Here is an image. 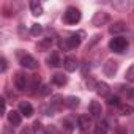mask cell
<instances>
[{
  "instance_id": "cell-1",
  "label": "cell",
  "mask_w": 134,
  "mask_h": 134,
  "mask_svg": "<svg viewBox=\"0 0 134 134\" xmlns=\"http://www.w3.org/2000/svg\"><path fill=\"white\" fill-rule=\"evenodd\" d=\"M84 32H77V33H70L66 38H63L62 41H60V46H62V49H65V51H71V49H76V47H79V44L82 43V38H84Z\"/></svg>"
},
{
  "instance_id": "cell-2",
  "label": "cell",
  "mask_w": 134,
  "mask_h": 134,
  "mask_svg": "<svg viewBox=\"0 0 134 134\" xmlns=\"http://www.w3.org/2000/svg\"><path fill=\"white\" fill-rule=\"evenodd\" d=\"M81 11L76 8V7H68L66 11L63 13V22L68 24V25H74L81 21Z\"/></svg>"
},
{
  "instance_id": "cell-3",
  "label": "cell",
  "mask_w": 134,
  "mask_h": 134,
  "mask_svg": "<svg viewBox=\"0 0 134 134\" xmlns=\"http://www.w3.org/2000/svg\"><path fill=\"white\" fill-rule=\"evenodd\" d=\"M128 47V40L123 38V36H115L109 41V49L112 52H117V54H121L125 52V49Z\"/></svg>"
},
{
  "instance_id": "cell-4",
  "label": "cell",
  "mask_w": 134,
  "mask_h": 134,
  "mask_svg": "<svg viewBox=\"0 0 134 134\" xmlns=\"http://www.w3.org/2000/svg\"><path fill=\"white\" fill-rule=\"evenodd\" d=\"M14 84H16V88L18 90H25L29 88V76L25 73H18L16 77H14Z\"/></svg>"
},
{
  "instance_id": "cell-5",
  "label": "cell",
  "mask_w": 134,
  "mask_h": 134,
  "mask_svg": "<svg viewBox=\"0 0 134 134\" xmlns=\"http://www.w3.org/2000/svg\"><path fill=\"white\" fill-rule=\"evenodd\" d=\"M19 63H21V66H24V68H27V70H36V66H38V62L32 55H29V54L22 55Z\"/></svg>"
},
{
  "instance_id": "cell-6",
  "label": "cell",
  "mask_w": 134,
  "mask_h": 134,
  "mask_svg": "<svg viewBox=\"0 0 134 134\" xmlns=\"http://www.w3.org/2000/svg\"><path fill=\"white\" fill-rule=\"evenodd\" d=\"M107 22H109V14H107L106 11H98V13H95L93 19H92V24H93L95 27H101V25H104V24H107Z\"/></svg>"
},
{
  "instance_id": "cell-7",
  "label": "cell",
  "mask_w": 134,
  "mask_h": 134,
  "mask_svg": "<svg viewBox=\"0 0 134 134\" xmlns=\"http://www.w3.org/2000/svg\"><path fill=\"white\" fill-rule=\"evenodd\" d=\"M117 68H118V65H117L115 60H107L104 63V66H103V71H104V74L107 77H114L115 73H117Z\"/></svg>"
},
{
  "instance_id": "cell-8",
  "label": "cell",
  "mask_w": 134,
  "mask_h": 134,
  "mask_svg": "<svg viewBox=\"0 0 134 134\" xmlns=\"http://www.w3.org/2000/svg\"><path fill=\"white\" fill-rule=\"evenodd\" d=\"M77 58L76 57H73V55H66L65 57V60H63V66H65V70L68 71V73H73V71H76V68H77Z\"/></svg>"
},
{
  "instance_id": "cell-9",
  "label": "cell",
  "mask_w": 134,
  "mask_h": 134,
  "mask_svg": "<svg viewBox=\"0 0 134 134\" xmlns=\"http://www.w3.org/2000/svg\"><path fill=\"white\" fill-rule=\"evenodd\" d=\"M88 112H90V117H92V118L99 120V118H101V114H103L101 104H99L98 101H92L90 106H88Z\"/></svg>"
},
{
  "instance_id": "cell-10",
  "label": "cell",
  "mask_w": 134,
  "mask_h": 134,
  "mask_svg": "<svg viewBox=\"0 0 134 134\" xmlns=\"http://www.w3.org/2000/svg\"><path fill=\"white\" fill-rule=\"evenodd\" d=\"M19 112L24 117H32L33 115V107H32V104L29 101H21L19 103Z\"/></svg>"
},
{
  "instance_id": "cell-11",
  "label": "cell",
  "mask_w": 134,
  "mask_h": 134,
  "mask_svg": "<svg viewBox=\"0 0 134 134\" xmlns=\"http://www.w3.org/2000/svg\"><path fill=\"white\" fill-rule=\"evenodd\" d=\"M77 126L81 131H88V128L92 126V118L88 115H79L77 118Z\"/></svg>"
},
{
  "instance_id": "cell-12",
  "label": "cell",
  "mask_w": 134,
  "mask_h": 134,
  "mask_svg": "<svg viewBox=\"0 0 134 134\" xmlns=\"http://www.w3.org/2000/svg\"><path fill=\"white\" fill-rule=\"evenodd\" d=\"M47 65L52 66V68H58V66L62 65V62H60V55H58L57 51H52V52L49 54V57H47Z\"/></svg>"
},
{
  "instance_id": "cell-13",
  "label": "cell",
  "mask_w": 134,
  "mask_h": 134,
  "mask_svg": "<svg viewBox=\"0 0 134 134\" xmlns=\"http://www.w3.org/2000/svg\"><path fill=\"white\" fill-rule=\"evenodd\" d=\"M125 30H126V24H125V22H121V21H118V22H115L114 25H110V27H109V32H110L112 35L123 33Z\"/></svg>"
},
{
  "instance_id": "cell-14",
  "label": "cell",
  "mask_w": 134,
  "mask_h": 134,
  "mask_svg": "<svg viewBox=\"0 0 134 134\" xmlns=\"http://www.w3.org/2000/svg\"><path fill=\"white\" fill-rule=\"evenodd\" d=\"M8 121H10V125H13V126L21 125V112H18V110H10V112H8Z\"/></svg>"
},
{
  "instance_id": "cell-15",
  "label": "cell",
  "mask_w": 134,
  "mask_h": 134,
  "mask_svg": "<svg viewBox=\"0 0 134 134\" xmlns=\"http://www.w3.org/2000/svg\"><path fill=\"white\" fill-rule=\"evenodd\" d=\"M30 10L33 16H41L43 14V5L38 2V0H32L30 2Z\"/></svg>"
},
{
  "instance_id": "cell-16",
  "label": "cell",
  "mask_w": 134,
  "mask_h": 134,
  "mask_svg": "<svg viewBox=\"0 0 134 134\" xmlns=\"http://www.w3.org/2000/svg\"><path fill=\"white\" fill-rule=\"evenodd\" d=\"M118 112H120L121 115H125V117H128V115H132V114H134V107H132L131 104H126V103H121V104L118 106Z\"/></svg>"
},
{
  "instance_id": "cell-17",
  "label": "cell",
  "mask_w": 134,
  "mask_h": 134,
  "mask_svg": "<svg viewBox=\"0 0 134 134\" xmlns=\"http://www.w3.org/2000/svg\"><path fill=\"white\" fill-rule=\"evenodd\" d=\"M52 82L55 85H58V87H63L66 82H68V77H66L65 74H62V73H57V74L52 76Z\"/></svg>"
},
{
  "instance_id": "cell-18",
  "label": "cell",
  "mask_w": 134,
  "mask_h": 134,
  "mask_svg": "<svg viewBox=\"0 0 134 134\" xmlns=\"http://www.w3.org/2000/svg\"><path fill=\"white\" fill-rule=\"evenodd\" d=\"M96 93L99 95V96H109V85L106 84V82H98V85H96Z\"/></svg>"
},
{
  "instance_id": "cell-19",
  "label": "cell",
  "mask_w": 134,
  "mask_h": 134,
  "mask_svg": "<svg viewBox=\"0 0 134 134\" xmlns=\"http://www.w3.org/2000/svg\"><path fill=\"white\" fill-rule=\"evenodd\" d=\"M63 134H73V129H74V125H73V121L71 120H63Z\"/></svg>"
},
{
  "instance_id": "cell-20",
  "label": "cell",
  "mask_w": 134,
  "mask_h": 134,
  "mask_svg": "<svg viewBox=\"0 0 134 134\" xmlns=\"http://www.w3.org/2000/svg\"><path fill=\"white\" fill-rule=\"evenodd\" d=\"M106 103H107V106H110V107H112V106H114V107H115V106L118 107V106L121 104V103H120V98H118L117 95H109V96L106 98Z\"/></svg>"
},
{
  "instance_id": "cell-21",
  "label": "cell",
  "mask_w": 134,
  "mask_h": 134,
  "mask_svg": "<svg viewBox=\"0 0 134 134\" xmlns=\"http://www.w3.org/2000/svg\"><path fill=\"white\" fill-rule=\"evenodd\" d=\"M65 104L68 106V107H71V109H74V107L79 106V98L77 96H68L66 101H65Z\"/></svg>"
},
{
  "instance_id": "cell-22",
  "label": "cell",
  "mask_w": 134,
  "mask_h": 134,
  "mask_svg": "<svg viewBox=\"0 0 134 134\" xmlns=\"http://www.w3.org/2000/svg\"><path fill=\"white\" fill-rule=\"evenodd\" d=\"M107 132V123L106 121H99L95 128V134H106Z\"/></svg>"
},
{
  "instance_id": "cell-23",
  "label": "cell",
  "mask_w": 134,
  "mask_h": 134,
  "mask_svg": "<svg viewBox=\"0 0 134 134\" xmlns=\"http://www.w3.org/2000/svg\"><path fill=\"white\" fill-rule=\"evenodd\" d=\"M120 92H121L123 95H126V96L131 99V96H132V93H134V88L129 87V85H121V87H120Z\"/></svg>"
},
{
  "instance_id": "cell-24",
  "label": "cell",
  "mask_w": 134,
  "mask_h": 134,
  "mask_svg": "<svg viewBox=\"0 0 134 134\" xmlns=\"http://www.w3.org/2000/svg\"><path fill=\"white\" fill-rule=\"evenodd\" d=\"M32 129H33V132H35V134H46V131H44V128H43L41 121H38V120L33 123V128H32Z\"/></svg>"
},
{
  "instance_id": "cell-25",
  "label": "cell",
  "mask_w": 134,
  "mask_h": 134,
  "mask_svg": "<svg viewBox=\"0 0 134 134\" xmlns=\"http://www.w3.org/2000/svg\"><path fill=\"white\" fill-rule=\"evenodd\" d=\"M41 32H43V27H41V24H33V25H32V29H30V33H32L33 36H38Z\"/></svg>"
},
{
  "instance_id": "cell-26",
  "label": "cell",
  "mask_w": 134,
  "mask_h": 134,
  "mask_svg": "<svg viewBox=\"0 0 134 134\" xmlns=\"http://www.w3.org/2000/svg\"><path fill=\"white\" fill-rule=\"evenodd\" d=\"M40 82H41V79H40V76H32V82H30V88L32 90H36L38 87H40Z\"/></svg>"
},
{
  "instance_id": "cell-27",
  "label": "cell",
  "mask_w": 134,
  "mask_h": 134,
  "mask_svg": "<svg viewBox=\"0 0 134 134\" xmlns=\"http://www.w3.org/2000/svg\"><path fill=\"white\" fill-rule=\"evenodd\" d=\"M62 101H63V98H62L60 95H57V96H54V98H52L51 104H52V107H54V109H58V107H60V104H62Z\"/></svg>"
},
{
  "instance_id": "cell-28",
  "label": "cell",
  "mask_w": 134,
  "mask_h": 134,
  "mask_svg": "<svg viewBox=\"0 0 134 134\" xmlns=\"http://www.w3.org/2000/svg\"><path fill=\"white\" fill-rule=\"evenodd\" d=\"M126 79L129 81V82H134V65H131L129 68H128V71H126Z\"/></svg>"
},
{
  "instance_id": "cell-29",
  "label": "cell",
  "mask_w": 134,
  "mask_h": 134,
  "mask_svg": "<svg viewBox=\"0 0 134 134\" xmlns=\"http://www.w3.org/2000/svg\"><path fill=\"white\" fill-rule=\"evenodd\" d=\"M46 134H60V131H58L55 126H52V125H51V126H47V128H46Z\"/></svg>"
},
{
  "instance_id": "cell-30",
  "label": "cell",
  "mask_w": 134,
  "mask_h": 134,
  "mask_svg": "<svg viewBox=\"0 0 134 134\" xmlns=\"http://www.w3.org/2000/svg\"><path fill=\"white\" fill-rule=\"evenodd\" d=\"M19 134H35V132H33V129H32V128L25 126V128H22V129H21V132H19Z\"/></svg>"
},
{
  "instance_id": "cell-31",
  "label": "cell",
  "mask_w": 134,
  "mask_h": 134,
  "mask_svg": "<svg viewBox=\"0 0 134 134\" xmlns=\"http://www.w3.org/2000/svg\"><path fill=\"white\" fill-rule=\"evenodd\" d=\"M51 44H52V40H44V41L40 44V47H41V49H46V47L51 46Z\"/></svg>"
},
{
  "instance_id": "cell-32",
  "label": "cell",
  "mask_w": 134,
  "mask_h": 134,
  "mask_svg": "<svg viewBox=\"0 0 134 134\" xmlns=\"http://www.w3.org/2000/svg\"><path fill=\"white\" fill-rule=\"evenodd\" d=\"M49 93H51V87H49V85H43L41 95H49Z\"/></svg>"
},
{
  "instance_id": "cell-33",
  "label": "cell",
  "mask_w": 134,
  "mask_h": 134,
  "mask_svg": "<svg viewBox=\"0 0 134 134\" xmlns=\"http://www.w3.org/2000/svg\"><path fill=\"white\" fill-rule=\"evenodd\" d=\"M0 62H2V73H5L7 71V58L2 57V60H0Z\"/></svg>"
},
{
  "instance_id": "cell-34",
  "label": "cell",
  "mask_w": 134,
  "mask_h": 134,
  "mask_svg": "<svg viewBox=\"0 0 134 134\" xmlns=\"http://www.w3.org/2000/svg\"><path fill=\"white\" fill-rule=\"evenodd\" d=\"M114 134H126V131H125V129H123L121 126H118V128H117V129L114 131Z\"/></svg>"
},
{
  "instance_id": "cell-35",
  "label": "cell",
  "mask_w": 134,
  "mask_h": 134,
  "mask_svg": "<svg viewBox=\"0 0 134 134\" xmlns=\"http://www.w3.org/2000/svg\"><path fill=\"white\" fill-rule=\"evenodd\" d=\"M3 134H13V131H11L10 128H5V129H3Z\"/></svg>"
},
{
  "instance_id": "cell-36",
  "label": "cell",
  "mask_w": 134,
  "mask_h": 134,
  "mask_svg": "<svg viewBox=\"0 0 134 134\" xmlns=\"http://www.w3.org/2000/svg\"><path fill=\"white\" fill-rule=\"evenodd\" d=\"M131 99H132V101H134V93H132V96H131Z\"/></svg>"
}]
</instances>
